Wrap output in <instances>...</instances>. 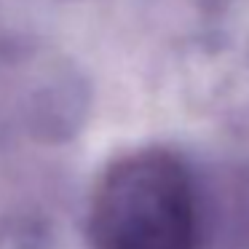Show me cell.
Here are the masks:
<instances>
[{
	"label": "cell",
	"instance_id": "cell-1",
	"mask_svg": "<svg viewBox=\"0 0 249 249\" xmlns=\"http://www.w3.org/2000/svg\"><path fill=\"white\" fill-rule=\"evenodd\" d=\"M89 238L94 249H196L198 214L182 161L166 150L113 161L91 193Z\"/></svg>",
	"mask_w": 249,
	"mask_h": 249
}]
</instances>
